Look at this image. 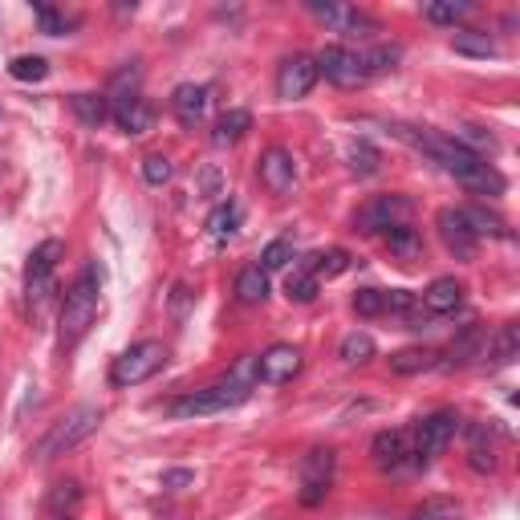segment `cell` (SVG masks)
<instances>
[{"mask_svg": "<svg viewBox=\"0 0 520 520\" xmlns=\"http://www.w3.org/2000/svg\"><path fill=\"white\" fill-rule=\"evenodd\" d=\"M395 135H399L403 143H411L415 151H423L427 159H435L447 175H455L468 191H480V195H500V191H504V175H500L488 159L464 151L455 139L435 135V130H419V126H395Z\"/></svg>", "mask_w": 520, "mask_h": 520, "instance_id": "obj_1", "label": "cell"}, {"mask_svg": "<svg viewBox=\"0 0 520 520\" xmlns=\"http://www.w3.org/2000/svg\"><path fill=\"white\" fill-rule=\"evenodd\" d=\"M399 49H350V45H330L317 57V74H325V82H334L342 90H358L366 86L374 74L395 70Z\"/></svg>", "mask_w": 520, "mask_h": 520, "instance_id": "obj_2", "label": "cell"}, {"mask_svg": "<svg viewBox=\"0 0 520 520\" xmlns=\"http://www.w3.org/2000/svg\"><path fill=\"white\" fill-rule=\"evenodd\" d=\"M252 374H256V358H244L232 378L216 382V386H204V390H191V395L175 399L171 403V415L175 419H200V415H220V411H232L240 403H248L252 395Z\"/></svg>", "mask_w": 520, "mask_h": 520, "instance_id": "obj_3", "label": "cell"}, {"mask_svg": "<svg viewBox=\"0 0 520 520\" xmlns=\"http://www.w3.org/2000/svg\"><path fill=\"white\" fill-rule=\"evenodd\" d=\"M98 305H102V281L98 269H86L61 305V350H74L90 334V325L98 321Z\"/></svg>", "mask_w": 520, "mask_h": 520, "instance_id": "obj_4", "label": "cell"}, {"mask_svg": "<svg viewBox=\"0 0 520 520\" xmlns=\"http://www.w3.org/2000/svg\"><path fill=\"white\" fill-rule=\"evenodd\" d=\"M102 427V411L98 407H74V411H65L53 431L41 439L37 447V460H53V455H65V451H74L82 439H90L94 431Z\"/></svg>", "mask_w": 520, "mask_h": 520, "instance_id": "obj_5", "label": "cell"}, {"mask_svg": "<svg viewBox=\"0 0 520 520\" xmlns=\"http://www.w3.org/2000/svg\"><path fill=\"white\" fill-rule=\"evenodd\" d=\"M167 362V346L159 338H147V342H135L130 350H122L114 362H110V386H139L147 378H155Z\"/></svg>", "mask_w": 520, "mask_h": 520, "instance_id": "obj_6", "label": "cell"}, {"mask_svg": "<svg viewBox=\"0 0 520 520\" xmlns=\"http://www.w3.org/2000/svg\"><path fill=\"white\" fill-rule=\"evenodd\" d=\"M334 468H338V455L330 447H313L301 455V468H297V496L305 508H317L334 488Z\"/></svg>", "mask_w": 520, "mask_h": 520, "instance_id": "obj_7", "label": "cell"}, {"mask_svg": "<svg viewBox=\"0 0 520 520\" xmlns=\"http://www.w3.org/2000/svg\"><path fill=\"white\" fill-rule=\"evenodd\" d=\"M65 256L61 240H45L29 252V265H25V301L29 309H45V301L53 297V273H57V260Z\"/></svg>", "mask_w": 520, "mask_h": 520, "instance_id": "obj_8", "label": "cell"}, {"mask_svg": "<svg viewBox=\"0 0 520 520\" xmlns=\"http://www.w3.org/2000/svg\"><path fill=\"white\" fill-rule=\"evenodd\" d=\"M415 216V204H411V195H374L370 204L358 208V232H390V228H399V224H411Z\"/></svg>", "mask_w": 520, "mask_h": 520, "instance_id": "obj_9", "label": "cell"}, {"mask_svg": "<svg viewBox=\"0 0 520 520\" xmlns=\"http://www.w3.org/2000/svg\"><path fill=\"white\" fill-rule=\"evenodd\" d=\"M455 431H460V415H455V411H435V415H427V419L415 427V435H411L415 460H419V464H431L435 455L447 451V443L455 439Z\"/></svg>", "mask_w": 520, "mask_h": 520, "instance_id": "obj_10", "label": "cell"}, {"mask_svg": "<svg viewBox=\"0 0 520 520\" xmlns=\"http://www.w3.org/2000/svg\"><path fill=\"white\" fill-rule=\"evenodd\" d=\"M317 57H305V53H293L281 61V70H277V98L281 102H297L305 98L313 86H317Z\"/></svg>", "mask_w": 520, "mask_h": 520, "instance_id": "obj_11", "label": "cell"}, {"mask_svg": "<svg viewBox=\"0 0 520 520\" xmlns=\"http://www.w3.org/2000/svg\"><path fill=\"white\" fill-rule=\"evenodd\" d=\"M309 13H313L317 21H325L334 33L350 37V41H362V37H370V33L378 29V25H374V17H366V13H362V9H354V5H321V0H313Z\"/></svg>", "mask_w": 520, "mask_h": 520, "instance_id": "obj_12", "label": "cell"}, {"mask_svg": "<svg viewBox=\"0 0 520 520\" xmlns=\"http://www.w3.org/2000/svg\"><path fill=\"white\" fill-rule=\"evenodd\" d=\"M301 350L297 346H289V342H277V346H269L265 354L256 358V378L260 382H269V386H281V382H293L297 374H301Z\"/></svg>", "mask_w": 520, "mask_h": 520, "instance_id": "obj_13", "label": "cell"}, {"mask_svg": "<svg viewBox=\"0 0 520 520\" xmlns=\"http://www.w3.org/2000/svg\"><path fill=\"white\" fill-rule=\"evenodd\" d=\"M435 228H439V236H443V244H447V252H451L455 260H472V256H476L480 240H476V232L468 228V220H464L460 208H443V212L435 216Z\"/></svg>", "mask_w": 520, "mask_h": 520, "instance_id": "obj_14", "label": "cell"}, {"mask_svg": "<svg viewBox=\"0 0 520 520\" xmlns=\"http://www.w3.org/2000/svg\"><path fill=\"white\" fill-rule=\"evenodd\" d=\"M370 455H374V468L378 472H403L407 460L415 455L411 431H378L374 443H370Z\"/></svg>", "mask_w": 520, "mask_h": 520, "instance_id": "obj_15", "label": "cell"}, {"mask_svg": "<svg viewBox=\"0 0 520 520\" xmlns=\"http://www.w3.org/2000/svg\"><path fill=\"white\" fill-rule=\"evenodd\" d=\"M256 175H260V183H265L273 195H289L293 183H297V159L285 147H269L265 155H260Z\"/></svg>", "mask_w": 520, "mask_h": 520, "instance_id": "obj_16", "label": "cell"}, {"mask_svg": "<svg viewBox=\"0 0 520 520\" xmlns=\"http://www.w3.org/2000/svg\"><path fill=\"white\" fill-rule=\"evenodd\" d=\"M110 118H114V126L122 130V135H147V130L155 126V110H151V102H147L143 94L118 98V102L110 106Z\"/></svg>", "mask_w": 520, "mask_h": 520, "instance_id": "obj_17", "label": "cell"}, {"mask_svg": "<svg viewBox=\"0 0 520 520\" xmlns=\"http://www.w3.org/2000/svg\"><path fill=\"white\" fill-rule=\"evenodd\" d=\"M208 106H212L208 86L183 82V86H175V94H171V110H175V118H179L187 130H195V126H200V122L208 118Z\"/></svg>", "mask_w": 520, "mask_h": 520, "instance_id": "obj_18", "label": "cell"}, {"mask_svg": "<svg viewBox=\"0 0 520 520\" xmlns=\"http://www.w3.org/2000/svg\"><path fill=\"white\" fill-rule=\"evenodd\" d=\"M419 301H423V309L431 317H447V313H455L464 305V285L455 277H439V281L427 285V293H419Z\"/></svg>", "mask_w": 520, "mask_h": 520, "instance_id": "obj_19", "label": "cell"}, {"mask_svg": "<svg viewBox=\"0 0 520 520\" xmlns=\"http://www.w3.org/2000/svg\"><path fill=\"white\" fill-rule=\"evenodd\" d=\"M468 464L476 472H492L496 468V443H492V427L488 423H472L468 427Z\"/></svg>", "mask_w": 520, "mask_h": 520, "instance_id": "obj_20", "label": "cell"}, {"mask_svg": "<svg viewBox=\"0 0 520 520\" xmlns=\"http://www.w3.org/2000/svg\"><path fill=\"white\" fill-rule=\"evenodd\" d=\"M386 248L395 260H403V265H411V260L423 256V236L411 228V224H399V228H390L386 232Z\"/></svg>", "mask_w": 520, "mask_h": 520, "instance_id": "obj_21", "label": "cell"}, {"mask_svg": "<svg viewBox=\"0 0 520 520\" xmlns=\"http://www.w3.org/2000/svg\"><path fill=\"white\" fill-rule=\"evenodd\" d=\"M484 358H492L496 366H508V362L520 358V325H516V321H504V325H500V334L488 342Z\"/></svg>", "mask_w": 520, "mask_h": 520, "instance_id": "obj_22", "label": "cell"}, {"mask_svg": "<svg viewBox=\"0 0 520 520\" xmlns=\"http://www.w3.org/2000/svg\"><path fill=\"white\" fill-rule=\"evenodd\" d=\"M248 130H252V114L248 110H228V114H220V122L212 130V143L216 147H232V143H240L248 135Z\"/></svg>", "mask_w": 520, "mask_h": 520, "instance_id": "obj_23", "label": "cell"}, {"mask_svg": "<svg viewBox=\"0 0 520 520\" xmlns=\"http://www.w3.org/2000/svg\"><path fill=\"white\" fill-rule=\"evenodd\" d=\"M439 366V354L427 350V346H407L399 354H390V370L395 374H423V370H435Z\"/></svg>", "mask_w": 520, "mask_h": 520, "instance_id": "obj_24", "label": "cell"}, {"mask_svg": "<svg viewBox=\"0 0 520 520\" xmlns=\"http://www.w3.org/2000/svg\"><path fill=\"white\" fill-rule=\"evenodd\" d=\"M70 110L78 114L82 126L98 130V126L110 118V98H106V94H74V98H70Z\"/></svg>", "mask_w": 520, "mask_h": 520, "instance_id": "obj_25", "label": "cell"}, {"mask_svg": "<svg viewBox=\"0 0 520 520\" xmlns=\"http://www.w3.org/2000/svg\"><path fill=\"white\" fill-rule=\"evenodd\" d=\"M236 297H240L244 305H265V297H269V273L260 269V265H248V269L236 277Z\"/></svg>", "mask_w": 520, "mask_h": 520, "instance_id": "obj_26", "label": "cell"}, {"mask_svg": "<svg viewBox=\"0 0 520 520\" xmlns=\"http://www.w3.org/2000/svg\"><path fill=\"white\" fill-rule=\"evenodd\" d=\"M451 49L464 57H496V41L484 29H455L451 33Z\"/></svg>", "mask_w": 520, "mask_h": 520, "instance_id": "obj_27", "label": "cell"}, {"mask_svg": "<svg viewBox=\"0 0 520 520\" xmlns=\"http://www.w3.org/2000/svg\"><path fill=\"white\" fill-rule=\"evenodd\" d=\"M350 265H354V260H350L346 248H330V252H317V256L309 260V273H313L317 281H334V277H342Z\"/></svg>", "mask_w": 520, "mask_h": 520, "instance_id": "obj_28", "label": "cell"}, {"mask_svg": "<svg viewBox=\"0 0 520 520\" xmlns=\"http://www.w3.org/2000/svg\"><path fill=\"white\" fill-rule=\"evenodd\" d=\"M460 212H464L468 228L476 232V240H484V236H492V240H504V236H508V224H504L496 212H488V208H460Z\"/></svg>", "mask_w": 520, "mask_h": 520, "instance_id": "obj_29", "label": "cell"}, {"mask_svg": "<svg viewBox=\"0 0 520 520\" xmlns=\"http://www.w3.org/2000/svg\"><path fill=\"white\" fill-rule=\"evenodd\" d=\"M236 228H240V208L228 200V204H216V212L208 216V232H212V240H232L236 236Z\"/></svg>", "mask_w": 520, "mask_h": 520, "instance_id": "obj_30", "label": "cell"}, {"mask_svg": "<svg viewBox=\"0 0 520 520\" xmlns=\"http://www.w3.org/2000/svg\"><path fill=\"white\" fill-rule=\"evenodd\" d=\"M460 516H464L460 500H447V496H431L411 512V520H460Z\"/></svg>", "mask_w": 520, "mask_h": 520, "instance_id": "obj_31", "label": "cell"}, {"mask_svg": "<svg viewBox=\"0 0 520 520\" xmlns=\"http://www.w3.org/2000/svg\"><path fill=\"white\" fill-rule=\"evenodd\" d=\"M78 504H82V488L70 480V484H57L49 492V516H78Z\"/></svg>", "mask_w": 520, "mask_h": 520, "instance_id": "obj_32", "label": "cell"}, {"mask_svg": "<svg viewBox=\"0 0 520 520\" xmlns=\"http://www.w3.org/2000/svg\"><path fill=\"white\" fill-rule=\"evenodd\" d=\"M455 143H460L464 151H472V155H480V159H484V151H496V135L484 130V126H460L455 130Z\"/></svg>", "mask_w": 520, "mask_h": 520, "instance_id": "obj_33", "label": "cell"}, {"mask_svg": "<svg viewBox=\"0 0 520 520\" xmlns=\"http://www.w3.org/2000/svg\"><path fill=\"white\" fill-rule=\"evenodd\" d=\"M342 358L350 362V366H362V362H370L374 358V338L370 334H346L342 338Z\"/></svg>", "mask_w": 520, "mask_h": 520, "instance_id": "obj_34", "label": "cell"}, {"mask_svg": "<svg viewBox=\"0 0 520 520\" xmlns=\"http://www.w3.org/2000/svg\"><path fill=\"white\" fill-rule=\"evenodd\" d=\"M9 74H13L17 82H45V78H49V61H45V57H17V61L9 65Z\"/></svg>", "mask_w": 520, "mask_h": 520, "instance_id": "obj_35", "label": "cell"}, {"mask_svg": "<svg viewBox=\"0 0 520 520\" xmlns=\"http://www.w3.org/2000/svg\"><path fill=\"white\" fill-rule=\"evenodd\" d=\"M33 13L41 21V33H49V37H65V33L74 29V17H65V13L49 9V5H33Z\"/></svg>", "mask_w": 520, "mask_h": 520, "instance_id": "obj_36", "label": "cell"}, {"mask_svg": "<svg viewBox=\"0 0 520 520\" xmlns=\"http://www.w3.org/2000/svg\"><path fill=\"white\" fill-rule=\"evenodd\" d=\"M289 260H293V244L289 240H273V244H265V252H260V269H265V273H281Z\"/></svg>", "mask_w": 520, "mask_h": 520, "instance_id": "obj_37", "label": "cell"}, {"mask_svg": "<svg viewBox=\"0 0 520 520\" xmlns=\"http://www.w3.org/2000/svg\"><path fill=\"white\" fill-rule=\"evenodd\" d=\"M472 358H484V350H480V330H476V325H472V330H468L460 342L451 346V362H447V366H468Z\"/></svg>", "mask_w": 520, "mask_h": 520, "instance_id": "obj_38", "label": "cell"}, {"mask_svg": "<svg viewBox=\"0 0 520 520\" xmlns=\"http://www.w3.org/2000/svg\"><path fill=\"white\" fill-rule=\"evenodd\" d=\"M472 13L468 0H447V5H427V21L435 25H455V21H464Z\"/></svg>", "mask_w": 520, "mask_h": 520, "instance_id": "obj_39", "label": "cell"}, {"mask_svg": "<svg viewBox=\"0 0 520 520\" xmlns=\"http://www.w3.org/2000/svg\"><path fill=\"white\" fill-rule=\"evenodd\" d=\"M143 179H147L151 187H163V183L175 179V163H171L167 155H147V159H143Z\"/></svg>", "mask_w": 520, "mask_h": 520, "instance_id": "obj_40", "label": "cell"}, {"mask_svg": "<svg viewBox=\"0 0 520 520\" xmlns=\"http://www.w3.org/2000/svg\"><path fill=\"white\" fill-rule=\"evenodd\" d=\"M354 313L358 317H382L386 313V293L382 289H358L354 293Z\"/></svg>", "mask_w": 520, "mask_h": 520, "instance_id": "obj_41", "label": "cell"}, {"mask_svg": "<svg viewBox=\"0 0 520 520\" xmlns=\"http://www.w3.org/2000/svg\"><path fill=\"white\" fill-rule=\"evenodd\" d=\"M317 289H321V281H317L309 269H301V273H293V277H289V297H293V301H301V305H309V301L317 297Z\"/></svg>", "mask_w": 520, "mask_h": 520, "instance_id": "obj_42", "label": "cell"}, {"mask_svg": "<svg viewBox=\"0 0 520 520\" xmlns=\"http://www.w3.org/2000/svg\"><path fill=\"white\" fill-rule=\"evenodd\" d=\"M135 86H139V65H126V70H118L114 82H110V102L130 98V94H135Z\"/></svg>", "mask_w": 520, "mask_h": 520, "instance_id": "obj_43", "label": "cell"}, {"mask_svg": "<svg viewBox=\"0 0 520 520\" xmlns=\"http://www.w3.org/2000/svg\"><path fill=\"white\" fill-rule=\"evenodd\" d=\"M350 159H354V171H358V175H374V171H378V151H374L370 143H354Z\"/></svg>", "mask_w": 520, "mask_h": 520, "instance_id": "obj_44", "label": "cell"}, {"mask_svg": "<svg viewBox=\"0 0 520 520\" xmlns=\"http://www.w3.org/2000/svg\"><path fill=\"white\" fill-rule=\"evenodd\" d=\"M191 484H195V472H187V468L163 472V488H171V492H183V488H191Z\"/></svg>", "mask_w": 520, "mask_h": 520, "instance_id": "obj_45", "label": "cell"}, {"mask_svg": "<svg viewBox=\"0 0 520 520\" xmlns=\"http://www.w3.org/2000/svg\"><path fill=\"white\" fill-rule=\"evenodd\" d=\"M49 520H78V516H49Z\"/></svg>", "mask_w": 520, "mask_h": 520, "instance_id": "obj_46", "label": "cell"}]
</instances>
